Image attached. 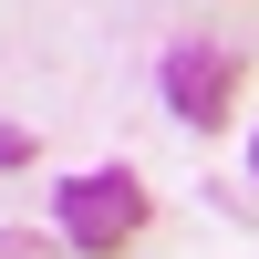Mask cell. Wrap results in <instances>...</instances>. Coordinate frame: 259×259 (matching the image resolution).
<instances>
[{"label": "cell", "instance_id": "6da1fadb", "mask_svg": "<svg viewBox=\"0 0 259 259\" xmlns=\"http://www.w3.org/2000/svg\"><path fill=\"white\" fill-rule=\"evenodd\" d=\"M62 239H73L83 259H114L145 239V177L135 166H94V177L62 187Z\"/></svg>", "mask_w": 259, "mask_h": 259}, {"label": "cell", "instance_id": "7a4b0ae2", "mask_svg": "<svg viewBox=\"0 0 259 259\" xmlns=\"http://www.w3.org/2000/svg\"><path fill=\"white\" fill-rule=\"evenodd\" d=\"M239 83H249V62H239V52H218V41H177V52H166V104H177L197 135H207V124H228Z\"/></svg>", "mask_w": 259, "mask_h": 259}, {"label": "cell", "instance_id": "3957f363", "mask_svg": "<svg viewBox=\"0 0 259 259\" xmlns=\"http://www.w3.org/2000/svg\"><path fill=\"white\" fill-rule=\"evenodd\" d=\"M11 166H31V135H21V124H0V177H11Z\"/></svg>", "mask_w": 259, "mask_h": 259}, {"label": "cell", "instance_id": "277c9868", "mask_svg": "<svg viewBox=\"0 0 259 259\" xmlns=\"http://www.w3.org/2000/svg\"><path fill=\"white\" fill-rule=\"evenodd\" d=\"M0 259H52V249H41L31 228H0Z\"/></svg>", "mask_w": 259, "mask_h": 259}, {"label": "cell", "instance_id": "5b68a950", "mask_svg": "<svg viewBox=\"0 0 259 259\" xmlns=\"http://www.w3.org/2000/svg\"><path fill=\"white\" fill-rule=\"evenodd\" d=\"M249 166H259V145H249Z\"/></svg>", "mask_w": 259, "mask_h": 259}]
</instances>
